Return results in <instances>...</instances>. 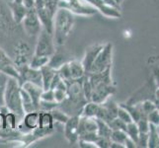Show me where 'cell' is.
<instances>
[{
	"instance_id": "15",
	"label": "cell",
	"mask_w": 159,
	"mask_h": 148,
	"mask_svg": "<svg viewBox=\"0 0 159 148\" xmlns=\"http://www.w3.org/2000/svg\"><path fill=\"white\" fill-rule=\"evenodd\" d=\"M7 6L13 22L16 25H21V22L23 21L27 11H28V8H26L23 3L15 2L13 0L7 2Z\"/></svg>"
},
{
	"instance_id": "39",
	"label": "cell",
	"mask_w": 159,
	"mask_h": 148,
	"mask_svg": "<svg viewBox=\"0 0 159 148\" xmlns=\"http://www.w3.org/2000/svg\"><path fill=\"white\" fill-rule=\"evenodd\" d=\"M4 94H5V87L0 86V107L5 105V98H4Z\"/></svg>"
},
{
	"instance_id": "22",
	"label": "cell",
	"mask_w": 159,
	"mask_h": 148,
	"mask_svg": "<svg viewBox=\"0 0 159 148\" xmlns=\"http://www.w3.org/2000/svg\"><path fill=\"white\" fill-rule=\"evenodd\" d=\"M99 108H100V104L88 101L84 105L83 109H82L80 116L87 117V118H96L98 111H99Z\"/></svg>"
},
{
	"instance_id": "27",
	"label": "cell",
	"mask_w": 159,
	"mask_h": 148,
	"mask_svg": "<svg viewBox=\"0 0 159 148\" xmlns=\"http://www.w3.org/2000/svg\"><path fill=\"white\" fill-rule=\"evenodd\" d=\"M97 134L98 136H105V137H110L112 133V128H110V125L108 123L104 122V120L97 119Z\"/></svg>"
},
{
	"instance_id": "23",
	"label": "cell",
	"mask_w": 159,
	"mask_h": 148,
	"mask_svg": "<svg viewBox=\"0 0 159 148\" xmlns=\"http://www.w3.org/2000/svg\"><path fill=\"white\" fill-rule=\"evenodd\" d=\"M18 119H20L19 117H17L14 113L9 112L7 114L4 116V130L6 131H12L17 129V125H18Z\"/></svg>"
},
{
	"instance_id": "42",
	"label": "cell",
	"mask_w": 159,
	"mask_h": 148,
	"mask_svg": "<svg viewBox=\"0 0 159 148\" xmlns=\"http://www.w3.org/2000/svg\"><path fill=\"white\" fill-rule=\"evenodd\" d=\"M153 72H154L153 73V75H154V82L157 87V86H159V67H156Z\"/></svg>"
},
{
	"instance_id": "10",
	"label": "cell",
	"mask_w": 159,
	"mask_h": 148,
	"mask_svg": "<svg viewBox=\"0 0 159 148\" xmlns=\"http://www.w3.org/2000/svg\"><path fill=\"white\" fill-rule=\"evenodd\" d=\"M19 71V79L18 82L20 86L25 82H31L36 85L42 87V73L41 70L34 69L30 67L29 65H26L21 68H18Z\"/></svg>"
},
{
	"instance_id": "8",
	"label": "cell",
	"mask_w": 159,
	"mask_h": 148,
	"mask_svg": "<svg viewBox=\"0 0 159 148\" xmlns=\"http://www.w3.org/2000/svg\"><path fill=\"white\" fill-rule=\"evenodd\" d=\"M21 25L27 36L37 37L40 34V32L43 30V26L35 7L28 9L23 21L21 22Z\"/></svg>"
},
{
	"instance_id": "3",
	"label": "cell",
	"mask_w": 159,
	"mask_h": 148,
	"mask_svg": "<svg viewBox=\"0 0 159 148\" xmlns=\"http://www.w3.org/2000/svg\"><path fill=\"white\" fill-rule=\"evenodd\" d=\"M5 105L7 106L10 112L14 113L20 119H23L24 111L22 108L21 101V86L17 79L10 78L5 85Z\"/></svg>"
},
{
	"instance_id": "12",
	"label": "cell",
	"mask_w": 159,
	"mask_h": 148,
	"mask_svg": "<svg viewBox=\"0 0 159 148\" xmlns=\"http://www.w3.org/2000/svg\"><path fill=\"white\" fill-rule=\"evenodd\" d=\"M118 109L119 105L108 99L106 102L100 104V108L96 118L109 123L112 119L118 117Z\"/></svg>"
},
{
	"instance_id": "18",
	"label": "cell",
	"mask_w": 159,
	"mask_h": 148,
	"mask_svg": "<svg viewBox=\"0 0 159 148\" xmlns=\"http://www.w3.org/2000/svg\"><path fill=\"white\" fill-rule=\"evenodd\" d=\"M42 73V87L43 90H48L51 89L52 82L53 80V77L56 76L57 71L50 67L48 65H46L43 68L40 69Z\"/></svg>"
},
{
	"instance_id": "29",
	"label": "cell",
	"mask_w": 159,
	"mask_h": 148,
	"mask_svg": "<svg viewBox=\"0 0 159 148\" xmlns=\"http://www.w3.org/2000/svg\"><path fill=\"white\" fill-rule=\"evenodd\" d=\"M125 132H127L129 137L133 139L135 143L138 142L139 136V128H138V124H136V123L131 122V123H127Z\"/></svg>"
},
{
	"instance_id": "24",
	"label": "cell",
	"mask_w": 159,
	"mask_h": 148,
	"mask_svg": "<svg viewBox=\"0 0 159 148\" xmlns=\"http://www.w3.org/2000/svg\"><path fill=\"white\" fill-rule=\"evenodd\" d=\"M147 147L149 148H157L159 147V133L157 129V125L149 123L148 130V142Z\"/></svg>"
},
{
	"instance_id": "17",
	"label": "cell",
	"mask_w": 159,
	"mask_h": 148,
	"mask_svg": "<svg viewBox=\"0 0 159 148\" xmlns=\"http://www.w3.org/2000/svg\"><path fill=\"white\" fill-rule=\"evenodd\" d=\"M68 68L70 73V80H79L86 75L83 64L81 61H78L76 59L68 60Z\"/></svg>"
},
{
	"instance_id": "9",
	"label": "cell",
	"mask_w": 159,
	"mask_h": 148,
	"mask_svg": "<svg viewBox=\"0 0 159 148\" xmlns=\"http://www.w3.org/2000/svg\"><path fill=\"white\" fill-rule=\"evenodd\" d=\"M34 56V52L28 43L20 41L14 47V64L17 68H21L26 65H29L32 56Z\"/></svg>"
},
{
	"instance_id": "2",
	"label": "cell",
	"mask_w": 159,
	"mask_h": 148,
	"mask_svg": "<svg viewBox=\"0 0 159 148\" xmlns=\"http://www.w3.org/2000/svg\"><path fill=\"white\" fill-rule=\"evenodd\" d=\"M75 24L74 14L64 8H58L53 19L52 37L57 47H62L67 41Z\"/></svg>"
},
{
	"instance_id": "11",
	"label": "cell",
	"mask_w": 159,
	"mask_h": 148,
	"mask_svg": "<svg viewBox=\"0 0 159 148\" xmlns=\"http://www.w3.org/2000/svg\"><path fill=\"white\" fill-rule=\"evenodd\" d=\"M79 118L80 116H71L67 122L64 123V137L69 144H74L78 141Z\"/></svg>"
},
{
	"instance_id": "43",
	"label": "cell",
	"mask_w": 159,
	"mask_h": 148,
	"mask_svg": "<svg viewBox=\"0 0 159 148\" xmlns=\"http://www.w3.org/2000/svg\"><path fill=\"white\" fill-rule=\"evenodd\" d=\"M116 1H117V2H118L119 4H120V3H122V2L124 1V0H116Z\"/></svg>"
},
{
	"instance_id": "13",
	"label": "cell",
	"mask_w": 159,
	"mask_h": 148,
	"mask_svg": "<svg viewBox=\"0 0 159 148\" xmlns=\"http://www.w3.org/2000/svg\"><path fill=\"white\" fill-rule=\"evenodd\" d=\"M0 72L6 74L10 78L19 79V71L14 64L13 59H11L1 47H0Z\"/></svg>"
},
{
	"instance_id": "19",
	"label": "cell",
	"mask_w": 159,
	"mask_h": 148,
	"mask_svg": "<svg viewBox=\"0 0 159 148\" xmlns=\"http://www.w3.org/2000/svg\"><path fill=\"white\" fill-rule=\"evenodd\" d=\"M66 61H68V60L66 59L65 54L62 52H60L59 49H57V51L56 49V52H53L52 56H50V60H48V65L50 67L57 70L61 67Z\"/></svg>"
},
{
	"instance_id": "41",
	"label": "cell",
	"mask_w": 159,
	"mask_h": 148,
	"mask_svg": "<svg viewBox=\"0 0 159 148\" xmlns=\"http://www.w3.org/2000/svg\"><path fill=\"white\" fill-rule=\"evenodd\" d=\"M22 3H23L26 6V8H28V9L35 7V0H23Z\"/></svg>"
},
{
	"instance_id": "34",
	"label": "cell",
	"mask_w": 159,
	"mask_h": 148,
	"mask_svg": "<svg viewBox=\"0 0 159 148\" xmlns=\"http://www.w3.org/2000/svg\"><path fill=\"white\" fill-rule=\"evenodd\" d=\"M138 128L139 130V133H147L149 130V122L146 118H141L139 120L136 122Z\"/></svg>"
},
{
	"instance_id": "1",
	"label": "cell",
	"mask_w": 159,
	"mask_h": 148,
	"mask_svg": "<svg viewBox=\"0 0 159 148\" xmlns=\"http://www.w3.org/2000/svg\"><path fill=\"white\" fill-rule=\"evenodd\" d=\"M112 68L99 73H86V77L91 85L90 100L98 104L106 102L116 92L112 79Z\"/></svg>"
},
{
	"instance_id": "30",
	"label": "cell",
	"mask_w": 159,
	"mask_h": 148,
	"mask_svg": "<svg viewBox=\"0 0 159 148\" xmlns=\"http://www.w3.org/2000/svg\"><path fill=\"white\" fill-rule=\"evenodd\" d=\"M59 107V104L56 101H40L39 111L40 112H52L53 109Z\"/></svg>"
},
{
	"instance_id": "4",
	"label": "cell",
	"mask_w": 159,
	"mask_h": 148,
	"mask_svg": "<svg viewBox=\"0 0 159 148\" xmlns=\"http://www.w3.org/2000/svg\"><path fill=\"white\" fill-rule=\"evenodd\" d=\"M113 63V45L108 43L104 45L101 52L93 62L88 73H99L112 68Z\"/></svg>"
},
{
	"instance_id": "35",
	"label": "cell",
	"mask_w": 159,
	"mask_h": 148,
	"mask_svg": "<svg viewBox=\"0 0 159 148\" xmlns=\"http://www.w3.org/2000/svg\"><path fill=\"white\" fill-rule=\"evenodd\" d=\"M112 140L110 137H105V136H98L96 140V145L99 148H111Z\"/></svg>"
},
{
	"instance_id": "16",
	"label": "cell",
	"mask_w": 159,
	"mask_h": 148,
	"mask_svg": "<svg viewBox=\"0 0 159 148\" xmlns=\"http://www.w3.org/2000/svg\"><path fill=\"white\" fill-rule=\"evenodd\" d=\"M21 87L24 90L27 91V93L30 95L31 99L36 108L39 111V105H40V101H41V95L43 92V87L36 85L34 83H31V82H25L21 85Z\"/></svg>"
},
{
	"instance_id": "36",
	"label": "cell",
	"mask_w": 159,
	"mask_h": 148,
	"mask_svg": "<svg viewBox=\"0 0 159 148\" xmlns=\"http://www.w3.org/2000/svg\"><path fill=\"white\" fill-rule=\"evenodd\" d=\"M146 119L149 122V123H152L154 125H159V111L157 109H155L154 111H152L151 113L147 114Z\"/></svg>"
},
{
	"instance_id": "37",
	"label": "cell",
	"mask_w": 159,
	"mask_h": 148,
	"mask_svg": "<svg viewBox=\"0 0 159 148\" xmlns=\"http://www.w3.org/2000/svg\"><path fill=\"white\" fill-rule=\"evenodd\" d=\"M147 142H148V132L147 133H139L136 146L139 147H147Z\"/></svg>"
},
{
	"instance_id": "38",
	"label": "cell",
	"mask_w": 159,
	"mask_h": 148,
	"mask_svg": "<svg viewBox=\"0 0 159 148\" xmlns=\"http://www.w3.org/2000/svg\"><path fill=\"white\" fill-rule=\"evenodd\" d=\"M41 100H43V101H54L53 90L52 89L43 90L42 95H41Z\"/></svg>"
},
{
	"instance_id": "26",
	"label": "cell",
	"mask_w": 159,
	"mask_h": 148,
	"mask_svg": "<svg viewBox=\"0 0 159 148\" xmlns=\"http://www.w3.org/2000/svg\"><path fill=\"white\" fill-rule=\"evenodd\" d=\"M50 113H51L52 117L53 122L58 123H62V124H64V123L68 120V119L70 118L69 114H67L64 111H62V110L60 109L59 107H57V108H56V109H53L52 111L50 112Z\"/></svg>"
},
{
	"instance_id": "5",
	"label": "cell",
	"mask_w": 159,
	"mask_h": 148,
	"mask_svg": "<svg viewBox=\"0 0 159 148\" xmlns=\"http://www.w3.org/2000/svg\"><path fill=\"white\" fill-rule=\"evenodd\" d=\"M85 1L94 7L97 12H101L108 18L119 19L122 17L120 6L116 0H85Z\"/></svg>"
},
{
	"instance_id": "44",
	"label": "cell",
	"mask_w": 159,
	"mask_h": 148,
	"mask_svg": "<svg viewBox=\"0 0 159 148\" xmlns=\"http://www.w3.org/2000/svg\"><path fill=\"white\" fill-rule=\"evenodd\" d=\"M158 127H159V125H158Z\"/></svg>"
},
{
	"instance_id": "32",
	"label": "cell",
	"mask_w": 159,
	"mask_h": 148,
	"mask_svg": "<svg viewBox=\"0 0 159 148\" xmlns=\"http://www.w3.org/2000/svg\"><path fill=\"white\" fill-rule=\"evenodd\" d=\"M109 125H110V128H112V130H117V129L125 130V128H127V123L123 122V120L119 119L118 117L112 119L111 122L109 123Z\"/></svg>"
},
{
	"instance_id": "21",
	"label": "cell",
	"mask_w": 159,
	"mask_h": 148,
	"mask_svg": "<svg viewBox=\"0 0 159 148\" xmlns=\"http://www.w3.org/2000/svg\"><path fill=\"white\" fill-rule=\"evenodd\" d=\"M21 101H22V108H23L24 114L38 111V109L34 105V103H33L30 95L22 87H21Z\"/></svg>"
},
{
	"instance_id": "20",
	"label": "cell",
	"mask_w": 159,
	"mask_h": 148,
	"mask_svg": "<svg viewBox=\"0 0 159 148\" xmlns=\"http://www.w3.org/2000/svg\"><path fill=\"white\" fill-rule=\"evenodd\" d=\"M53 123L54 122L50 112H40V122L38 127L42 129L53 132Z\"/></svg>"
},
{
	"instance_id": "14",
	"label": "cell",
	"mask_w": 159,
	"mask_h": 148,
	"mask_svg": "<svg viewBox=\"0 0 159 148\" xmlns=\"http://www.w3.org/2000/svg\"><path fill=\"white\" fill-rule=\"evenodd\" d=\"M103 47H104V45H102V43H95V45H92V46H90L86 48L84 57L81 61L82 64H83V66H84L86 73L89 72L93 62H94V60L96 59L97 56L101 52Z\"/></svg>"
},
{
	"instance_id": "33",
	"label": "cell",
	"mask_w": 159,
	"mask_h": 148,
	"mask_svg": "<svg viewBox=\"0 0 159 148\" xmlns=\"http://www.w3.org/2000/svg\"><path fill=\"white\" fill-rule=\"evenodd\" d=\"M118 118L122 119L123 122H125V123L134 122L133 119H131V117H130L129 113L124 107L120 106V105H119V109H118Z\"/></svg>"
},
{
	"instance_id": "6",
	"label": "cell",
	"mask_w": 159,
	"mask_h": 148,
	"mask_svg": "<svg viewBox=\"0 0 159 148\" xmlns=\"http://www.w3.org/2000/svg\"><path fill=\"white\" fill-rule=\"evenodd\" d=\"M58 8L67 9L74 15L86 16V17L93 16L97 13V10L85 0H59Z\"/></svg>"
},
{
	"instance_id": "40",
	"label": "cell",
	"mask_w": 159,
	"mask_h": 148,
	"mask_svg": "<svg viewBox=\"0 0 159 148\" xmlns=\"http://www.w3.org/2000/svg\"><path fill=\"white\" fill-rule=\"evenodd\" d=\"M8 79H9V77H8V76H7L6 74H4V73H2V72H0V86L5 87V85H6Z\"/></svg>"
},
{
	"instance_id": "28",
	"label": "cell",
	"mask_w": 159,
	"mask_h": 148,
	"mask_svg": "<svg viewBox=\"0 0 159 148\" xmlns=\"http://www.w3.org/2000/svg\"><path fill=\"white\" fill-rule=\"evenodd\" d=\"M129 137L125 130H120V129H117V130H112V133L110 138H111L112 142H117V143L123 144L125 146V142L127 140V138Z\"/></svg>"
},
{
	"instance_id": "7",
	"label": "cell",
	"mask_w": 159,
	"mask_h": 148,
	"mask_svg": "<svg viewBox=\"0 0 159 148\" xmlns=\"http://www.w3.org/2000/svg\"><path fill=\"white\" fill-rule=\"evenodd\" d=\"M56 52V43L52 34L43 29L38 35V41L34 49V54L51 56Z\"/></svg>"
},
{
	"instance_id": "25",
	"label": "cell",
	"mask_w": 159,
	"mask_h": 148,
	"mask_svg": "<svg viewBox=\"0 0 159 148\" xmlns=\"http://www.w3.org/2000/svg\"><path fill=\"white\" fill-rule=\"evenodd\" d=\"M48 60H50V56H38V54H34L32 56L29 66L34 68V69H41L43 66H46L48 63Z\"/></svg>"
},
{
	"instance_id": "31",
	"label": "cell",
	"mask_w": 159,
	"mask_h": 148,
	"mask_svg": "<svg viewBox=\"0 0 159 148\" xmlns=\"http://www.w3.org/2000/svg\"><path fill=\"white\" fill-rule=\"evenodd\" d=\"M139 103H140L141 110H142V112H143V114L145 117H147V114H148L149 113H151L152 111H154V110L156 109L154 102H153L152 100H149V99H146V100H143Z\"/></svg>"
}]
</instances>
